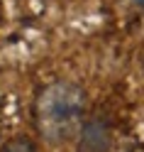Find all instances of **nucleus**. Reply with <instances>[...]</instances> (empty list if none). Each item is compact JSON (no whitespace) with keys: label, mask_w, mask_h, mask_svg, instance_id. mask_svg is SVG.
I'll list each match as a JSON object with an SVG mask.
<instances>
[{"label":"nucleus","mask_w":144,"mask_h":152,"mask_svg":"<svg viewBox=\"0 0 144 152\" xmlns=\"http://www.w3.org/2000/svg\"><path fill=\"white\" fill-rule=\"evenodd\" d=\"M83 91L73 83H54L37 101V125L51 142L69 140L83 118Z\"/></svg>","instance_id":"1"},{"label":"nucleus","mask_w":144,"mask_h":152,"mask_svg":"<svg viewBox=\"0 0 144 152\" xmlns=\"http://www.w3.org/2000/svg\"><path fill=\"white\" fill-rule=\"evenodd\" d=\"M110 145H112L110 142V132H108V128H105L103 120L85 123L78 152H110Z\"/></svg>","instance_id":"2"},{"label":"nucleus","mask_w":144,"mask_h":152,"mask_svg":"<svg viewBox=\"0 0 144 152\" xmlns=\"http://www.w3.org/2000/svg\"><path fill=\"white\" fill-rule=\"evenodd\" d=\"M3 152H34V147H32V142L27 140V137H17L7 147H3Z\"/></svg>","instance_id":"3"},{"label":"nucleus","mask_w":144,"mask_h":152,"mask_svg":"<svg viewBox=\"0 0 144 152\" xmlns=\"http://www.w3.org/2000/svg\"><path fill=\"white\" fill-rule=\"evenodd\" d=\"M137 3H142V5H144V0H137Z\"/></svg>","instance_id":"4"}]
</instances>
